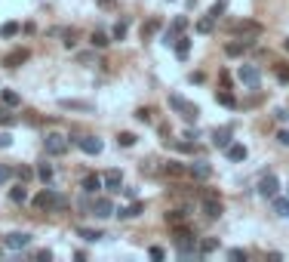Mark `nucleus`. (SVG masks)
Returning a JSON list of instances; mask_svg holds the SVG:
<instances>
[{
  "label": "nucleus",
  "instance_id": "1",
  "mask_svg": "<svg viewBox=\"0 0 289 262\" xmlns=\"http://www.w3.org/2000/svg\"><path fill=\"white\" fill-rule=\"evenodd\" d=\"M34 207H37V210H46V213H62V210L71 207V201H68L65 195H59V191L46 188V191H40V195L34 198Z\"/></svg>",
  "mask_w": 289,
  "mask_h": 262
},
{
  "label": "nucleus",
  "instance_id": "2",
  "mask_svg": "<svg viewBox=\"0 0 289 262\" xmlns=\"http://www.w3.org/2000/svg\"><path fill=\"white\" fill-rule=\"evenodd\" d=\"M175 250L182 259H191V256H200L197 253V241L188 229H182V225H175Z\"/></svg>",
  "mask_w": 289,
  "mask_h": 262
},
{
  "label": "nucleus",
  "instance_id": "3",
  "mask_svg": "<svg viewBox=\"0 0 289 262\" xmlns=\"http://www.w3.org/2000/svg\"><path fill=\"white\" fill-rule=\"evenodd\" d=\"M169 108L178 111L185 120H197V114H200V108H197L194 102H188V99H182V96H175V93L169 96Z\"/></svg>",
  "mask_w": 289,
  "mask_h": 262
},
{
  "label": "nucleus",
  "instance_id": "4",
  "mask_svg": "<svg viewBox=\"0 0 289 262\" xmlns=\"http://www.w3.org/2000/svg\"><path fill=\"white\" fill-rule=\"evenodd\" d=\"M200 207H203V213L209 216V219H215V216H222V198L215 195V191H206V195L200 198Z\"/></svg>",
  "mask_w": 289,
  "mask_h": 262
},
{
  "label": "nucleus",
  "instance_id": "5",
  "mask_svg": "<svg viewBox=\"0 0 289 262\" xmlns=\"http://www.w3.org/2000/svg\"><path fill=\"white\" fill-rule=\"evenodd\" d=\"M43 145H46V154H65L68 151V139L62 136V133H49L46 139H43Z\"/></svg>",
  "mask_w": 289,
  "mask_h": 262
},
{
  "label": "nucleus",
  "instance_id": "6",
  "mask_svg": "<svg viewBox=\"0 0 289 262\" xmlns=\"http://www.w3.org/2000/svg\"><path fill=\"white\" fill-rule=\"evenodd\" d=\"M277 191H280V182H277V176H274V173H268V176L259 182V195H262V198H271V201H274V198H277Z\"/></svg>",
  "mask_w": 289,
  "mask_h": 262
},
{
  "label": "nucleus",
  "instance_id": "7",
  "mask_svg": "<svg viewBox=\"0 0 289 262\" xmlns=\"http://www.w3.org/2000/svg\"><path fill=\"white\" fill-rule=\"evenodd\" d=\"M237 77H240V83H246V86H259V80H262V74H259L256 65H240Z\"/></svg>",
  "mask_w": 289,
  "mask_h": 262
},
{
  "label": "nucleus",
  "instance_id": "8",
  "mask_svg": "<svg viewBox=\"0 0 289 262\" xmlns=\"http://www.w3.org/2000/svg\"><path fill=\"white\" fill-rule=\"evenodd\" d=\"M74 142L80 145V151H86V154H102V139H96V136H80V139H74Z\"/></svg>",
  "mask_w": 289,
  "mask_h": 262
},
{
  "label": "nucleus",
  "instance_id": "9",
  "mask_svg": "<svg viewBox=\"0 0 289 262\" xmlns=\"http://www.w3.org/2000/svg\"><path fill=\"white\" fill-rule=\"evenodd\" d=\"M31 244V235L28 232H12V235H6V250H25Z\"/></svg>",
  "mask_w": 289,
  "mask_h": 262
},
{
  "label": "nucleus",
  "instance_id": "10",
  "mask_svg": "<svg viewBox=\"0 0 289 262\" xmlns=\"http://www.w3.org/2000/svg\"><path fill=\"white\" fill-rule=\"evenodd\" d=\"M28 56H31V52L25 46H19V49H12V52H6V56H3V65L6 68H19L22 62H28Z\"/></svg>",
  "mask_w": 289,
  "mask_h": 262
},
{
  "label": "nucleus",
  "instance_id": "11",
  "mask_svg": "<svg viewBox=\"0 0 289 262\" xmlns=\"http://www.w3.org/2000/svg\"><path fill=\"white\" fill-rule=\"evenodd\" d=\"M185 25H188V19H185V15H178V19L172 22V28H169L166 34H163V43H166V46H172V43H175V37H178V34L185 31Z\"/></svg>",
  "mask_w": 289,
  "mask_h": 262
},
{
  "label": "nucleus",
  "instance_id": "12",
  "mask_svg": "<svg viewBox=\"0 0 289 262\" xmlns=\"http://www.w3.org/2000/svg\"><path fill=\"white\" fill-rule=\"evenodd\" d=\"M231 31H234V34H262V25L243 19V22H231Z\"/></svg>",
  "mask_w": 289,
  "mask_h": 262
},
{
  "label": "nucleus",
  "instance_id": "13",
  "mask_svg": "<svg viewBox=\"0 0 289 262\" xmlns=\"http://www.w3.org/2000/svg\"><path fill=\"white\" fill-rule=\"evenodd\" d=\"M188 173H191L194 179H209L212 176V167L206 161H197V164H188Z\"/></svg>",
  "mask_w": 289,
  "mask_h": 262
},
{
  "label": "nucleus",
  "instance_id": "14",
  "mask_svg": "<svg viewBox=\"0 0 289 262\" xmlns=\"http://www.w3.org/2000/svg\"><path fill=\"white\" fill-rule=\"evenodd\" d=\"M93 213L102 216V219H105V216H114V204L108 201V198H96V201H93Z\"/></svg>",
  "mask_w": 289,
  "mask_h": 262
},
{
  "label": "nucleus",
  "instance_id": "15",
  "mask_svg": "<svg viewBox=\"0 0 289 262\" xmlns=\"http://www.w3.org/2000/svg\"><path fill=\"white\" fill-rule=\"evenodd\" d=\"M102 182L108 185V191H120V185H123V176H120V170H108L105 176H102Z\"/></svg>",
  "mask_w": 289,
  "mask_h": 262
},
{
  "label": "nucleus",
  "instance_id": "16",
  "mask_svg": "<svg viewBox=\"0 0 289 262\" xmlns=\"http://www.w3.org/2000/svg\"><path fill=\"white\" fill-rule=\"evenodd\" d=\"M142 210H144V204H142V201H133L130 207H120V210H114V213H117L120 219H133V216L142 213Z\"/></svg>",
  "mask_w": 289,
  "mask_h": 262
},
{
  "label": "nucleus",
  "instance_id": "17",
  "mask_svg": "<svg viewBox=\"0 0 289 262\" xmlns=\"http://www.w3.org/2000/svg\"><path fill=\"white\" fill-rule=\"evenodd\" d=\"M225 154H228V161H246V145H240V142H231L228 148H225Z\"/></svg>",
  "mask_w": 289,
  "mask_h": 262
},
{
  "label": "nucleus",
  "instance_id": "18",
  "mask_svg": "<svg viewBox=\"0 0 289 262\" xmlns=\"http://www.w3.org/2000/svg\"><path fill=\"white\" fill-rule=\"evenodd\" d=\"M212 145L215 148H228L231 145V130H215L212 133Z\"/></svg>",
  "mask_w": 289,
  "mask_h": 262
},
{
  "label": "nucleus",
  "instance_id": "19",
  "mask_svg": "<svg viewBox=\"0 0 289 262\" xmlns=\"http://www.w3.org/2000/svg\"><path fill=\"white\" fill-rule=\"evenodd\" d=\"M175 56L178 59H188V52H191V37H175Z\"/></svg>",
  "mask_w": 289,
  "mask_h": 262
},
{
  "label": "nucleus",
  "instance_id": "20",
  "mask_svg": "<svg viewBox=\"0 0 289 262\" xmlns=\"http://www.w3.org/2000/svg\"><path fill=\"white\" fill-rule=\"evenodd\" d=\"M59 105H62V108H71V111H93L89 102H77V99H62Z\"/></svg>",
  "mask_w": 289,
  "mask_h": 262
},
{
  "label": "nucleus",
  "instance_id": "21",
  "mask_svg": "<svg viewBox=\"0 0 289 262\" xmlns=\"http://www.w3.org/2000/svg\"><path fill=\"white\" fill-rule=\"evenodd\" d=\"M249 46H252V40H234V43L225 46V52H228V56H240V52H246Z\"/></svg>",
  "mask_w": 289,
  "mask_h": 262
},
{
  "label": "nucleus",
  "instance_id": "22",
  "mask_svg": "<svg viewBox=\"0 0 289 262\" xmlns=\"http://www.w3.org/2000/svg\"><path fill=\"white\" fill-rule=\"evenodd\" d=\"M102 185H105L102 176H86V179H83V191H86V195H96Z\"/></svg>",
  "mask_w": 289,
  "mask_h": 262
},
{
  "label": "nucleus",
  "instance_id": "23",
  "mask_svg": "<svg viewBox=\"0 0 289 262\" xmlns=\"http://www.w3.org/2000/svg\"><path fill=\"white\" fill-rule=\"evenodd\" d=\"M0 102L9 105V108H15V105H22V96L15 93V90H3V93H0Z\"/></svg>",
  "mask_w": 289,
  "mask_h": 262
},
{
  "label": "nucleus",
  "instance_id": "24",
  "mask_svg": "<svg viewBox=\"0 0 289 262\" xmlns=\"http://www.w3.org/2000/svg\"><path fill=\"white\" fill-rule=\"evenodd\" d=\"M9 201H15V204H25V201H28V191H25V185H15V188H9Z\"/></svg>",
  "mask_w": 289,
  "mask_h": 262
},
{
  "label": "nucleus",
  "instance_id": "25",
  "mask_svg": "<svg viewBox=\"0 0 289 262\" xmlns=\"http://www.w3.org/2000/svg\"><path fill=\"white\" fill-rule=\"evenodd\" d=\"M0 124H3V127L15 124V114H9V105H3V102H0Z\"/></svg>",
  "mask_w": 289,
  "mask_h": 262
},
{
  "label": "nucleus",
  "instance_id": "26",
  "mask_svg": "<svg viewBox=\"0 0 289 262\" xmlns=\"http://www.w3.org/2000/svg\"><path fill=\"white\" fill-rule=\"evenodd\" d=\"M77 235L83 238V241H99V238H105L99 229H83V225H80V229H77Z\"/></svg>",
  "mask_w": 289,
  "mask_h": 262
},
{
  "label": "nucleus",
  "instance_id": "27",
  "mask_svg": "<svg viewBox=\"0 0 289 262\" xmlns=\"http://www.w3.org/2000/svg\"><path fill=\"white\" fill-rule=\"evenodd\" d=\"M215 102L225 105V108H237V99H234L231 93H215Z\"/></svg>",
  "mask_w": 289,
  "mask_h": 262
},
{
  "label": "nucleus",
  "instance_id": "28",
  "mask_svg": "<svg viewBox=\"0 0 289 262\" xmlns=\"http://www.w3.org/2000/svg\"><path fill=\"white\" fill-rule=\"evenodd\" d=\"M215 247H219V241H215V238H206V241H200V247H197V253H200V256H206V253H212Z\"/></svg>",
  "mask_w": 289,
  "mask_h": 262
},
{
  "label": "nucleus",
  "instance_id": "29",
  "mask_svg": "<svg viewBox=\"0 0 289 262\" xmlns=\"http://www.w3.org/2000/svg\"><path fill=\"white\" fill-rule=\"evenodd\" d=\"M225 9H228V0H215V3L209 6V15H212V19H219Z\"/></svg>",
  "mask_w": 289,
  "mask_h": 262
},
{
  "label": "nucleus",
  "instance_id": "30",
  "mask_svg": "<svg viewBox=\"0 0 289 262\" xmlns=\"http://www.w3.org/2000/svg\"><path fill=\"white\" fill-rule=\"evenodd\" d=\"M15 34H19V22H6L0 28V37H15Z\"/></svg>",
  "mask_w": 289,
  "mask_h": 262
},
{
  "label": "nucleus",
  "instance_id": "31",
  "mask_svg": "<svg viewBox=\"0 0 289 262\" xmlns=\"http://www.w3.org/2000/svg\"><path fill=\"white\" fill-rule=\"evenodd\" d=\"M212 25H215V19H212V15H206V19L197 22V34H209V31H212Z\"/></svg>",
  "mask_w": 289,
  "mask_h": 262
},
{
  "label": "nucleus",
  "instance_id": "32",
  "mask_svg": "<svg viewBox=\"0 0 289 262\" xmlns=\"http://www.w3.org/2000/svg\"><path fill=\"white\" fill-rule=\"evenodd\" d=\"M274 213H277V216H289V201L274 198Z\"/></svg>",
  "mask_w": 289,
  "mask_h": 262
},
{
  "label": "nucleus",
  "instance_id": "33",
  "mask_svg": "<svg viewBox=\"0 0 289 262\" xmlns=\"http://www.w3.org/2000/svg\"><path fill=\"white\" fill-rule=\"evenodd\" d=\"M166 222L169 225H182L185 222V210H172V213H166Z\"/></svg>",
  "mask_w": 289,
  "mask_h": 262
},
{
  "label": "nucleus",
  "instance_id": "34",
  "mask_svg": "<svg viewBox=\"0 0 289 262\" xmlns=\"http://www.w3.org/2000/svg\"><path fill=\"white\" fill-rule=\"evenodd\" d=\"M89 40H93V46H99V49H105L108 43H111V40H108V34H102V31H96V34H93V37H89Z\"/></svg>",
  "mask_w": 289,
  "mask_h": 262
},
{
  "label": "nucleus",
  "instance_id": "35",
  "mask_svg": "<svg viewBox=\"0 0 289 262\" xmlns=\"http://www.w3.org/2000/svg\"><path fill=\"white\" fill-rule=\"evenodd\" d=\"M117 145L133 148V145H136V136H133V133H120V136H117Z\"/></svg>",
  "mask_w": 289,
  "mask_h": 262
},
{
  "label": "nucleus",
  "instance_id": "36",
  "mask_svg": "<svg viewBox=\"0 0 289 262\" xmlns=\"http://www.w3.org/2000/svg\"><path fill=\"white\" fill-rule=\"evenodd\" d=\"M157 31H160V22H157V19H151L148 25L142 28V37H151V34H157Z\"/></svg>",
  "mask_w": 289,
  "mask_h": 262
},
{
  "label": "nucleus",
  "instance_id": "37",
  "mask_svg": "<svg viewBox=\"0 0 289 262\" xmlns=\"http://www.w3.org/2000/svg\"><path fill=\"white\" fill-rule=\"evenodd\" d=\"M37 176H40L43 182H52V167H49V164H40V167H37Z\"/></svg>",
  "mask_w": 289,
  "mask_h": 262
},
{
  "label": "nucleus",
  "instance_id": "38",
  "mask_svg": "<svg viewBox=\"0 0 289 262\" xmlns=\"http://www.w3.org/2000/svg\"><path fill=\"white\" fill-rule=\"evenodd\" d=\"M126 28H130L126 22H117V25H114V31H111V34H114V40H123V37H126Z\"/></svg>",
  "mask_w": 289,
  "mask_h": 262
},
{
  "label": "nucleus",
  "instance_id": "39",
  "mask_svg": "<svg viewBox=\"0 0 289 262\" xmlns=\"http://www.w3.org/2000/svg\"><path fill=\"white\" fill-rule=\"evenodd\" d=\"M166 173H169V176H182V173H188V167H182V164H166Z\"/></svg>",
  "mask_w": 289,
  "mask_h": 262
},
{
  "label": "nucleus",
  "instance_id": "40",
  "mask_svg": "<svg viewBox=\"0 0 289 262\" xmlns=\"http://www.w3.org/2000/svg\"><path fill=\"white\" fill-rule=\"evenodd\" d=\"M277 77H280L283 83H289V65H277Z\"/></svg>",
  "mask_w": 289,
  "mask_h": 262
},
{
  "label": "nucleus",
  "instance_id": "41",
  "mask_svg": "<svg viewBox=\"0 0 289 262\" xmlns=\"http://www.w3.org/2000/svg\"><path fill=\"white\" fill-rule=\"evenodd\" d=\"M136 120H142V124H148V120H151V111H148V108H139V111H136Z\"/></svg>",
  "mask_w": 289,
  "mask_h": 262
},
{
  "label": "nucleus",
  "instance_id": "42",
  "mask_svg": "<svg viewBox=\"0 0 289 262\" xmlns=\"http://www.w3.org/2000/svg\"><path fill=\"white\" fill-rule=\"evenodd\" d=\"M15 176H19L22 182H28V179H31V170H28V167H19V170H15Z\"/></svg>",
  "mask_w": 289,
  "mask_h": 262
},
{
  "label": "nucleus",
  "instance_id": "43",
  "mask_svg": "<svg viewBox=\"0 0 289 262\" xmlns=\"http://www.w3.org/2000/svg\"><path fill=\"white\" fill-rule=\"evenodd\" d=\"M228 256H231V259H234V262H240V259H243V262H246V250H231V253H228Z\"/></svg>",
  "mask_w": 289,
  "mask_h": 262
},
{
  "label": "nucleus",
  "instance_id": "44",
  "mask_svg": "<svg viewBox=\"0 0 289 262\" xmlns=\"http://www.w3.org/2000/svg\"><path fill=\"white\" fill-rule=\"evenodd\" d=\"M277 142L289 148V130H280V133H277Z\"/></svg>",
  "mask_w": 289,
  "mask_h": 262
},
{
  "label": "nucleus",
  "instance_id": "45",
  "mask_svg": "<svg viewBox=\"0 0 289 262\" xmlns=\"http://www.w3.org/2000/svg\"><path fill=\"white\" fill-rule=\"evenodd\" d=\"M148 253H151V259H163V256H166V253H163V247H151Z\"/></svg>",
  "mask_w": 289,
  "mask_h": 262
},
{
  "label": "nucleus",
  "instance_id": "46",
  "mask_svg": "<svg viewBox=\"0 0 289 262\" xmlns=\"http://www.w3.org/2000/svg\"><path fill=\"white\" fill-rule=\"evenodd\" d=\"M9 145H12V136L3 133V136H0V148H9Z\"/></svg>",
  "mask_w": 289,
  "mask_h": 262
},
{
  "label": "nucleus",
  "instance_id": "47",
  "mask_svg": "<svg viewBox=\"0 0 289 262\" xmlns=\"http://www.w3.org/2000/svg\"><path fill=\"white\" fill-rule=\"evenodd\" d=\"M9 179V167H0V185H3Z\"/></svg>",
  "mask_w": 289,
  "mask_h": 262
},
{
  "label": "nucleus",
  "instance_id": "48",
  "mask_svg": "<svg viewBox=\"0 0 289 262\" xmlns=\"http://www.w3.org/2000/svg\"><path fill=\"white\" fill-rule=\"evenodd\" d=\"M219 80H222V86H228V83H231V74H228V71H222V74H219Z\"/></svg>",
  "mask_w": 289,
  "mask_h": 262
},
{
  "label": "nucleus",
  "instance_id": "49",
  "mask_svg": "<svg viewBox=\"0 0 289 262\" xmlns=\"http://www.w3.org/2000/svg\"><path fill=\"white\" fill-rule=\"evenodd\" d=\"M49 256H52L49 250H40V253H37V259H40V262H49Z\"/></svg>",
  "mask_w": 289,
  "mask_h": 262
},
{
  "label": "nucleus",
  "instance_id": "50",
  "mask_svg": "<svg viewBox=\"0 0 289 262\" xmlns=\"http://www.w3.org/2000/svg\"><path fill=\"white\" fill-rule=\"evenodd\" d=\"M283 49H286V52H289V37H286V40H283Z\"/></svg>",
  "mask_w": 289,
  "mask_h": 262
}]
</instances>
